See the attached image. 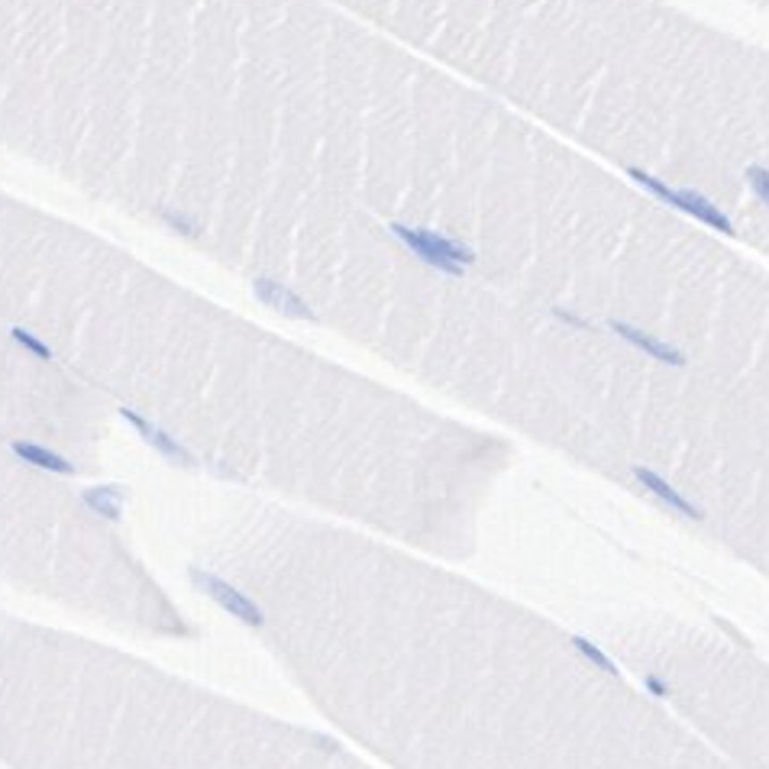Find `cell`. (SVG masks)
<instances>
[{
	"label": "cell",
	"mask_w": 769,
	"mask_h": 769,
	"mask_svg": "<svg viewBox=\"0 0 769 769\" xmlns=\"http://www.w3.org/2000/svg\"><path fill=\"white\" fill-rule=\"evenodd\" d=\"M124 417L132 423V427H136V431L142 433V437H146V443H150V447H156L158 453L166 456V459H172V463H182V466H194V456H191L188 449H184L175 437H168V433L162 431V427H156V423H150V421H142L140 414H136V411H126V407H124Z\"/></svg>",
	"instance_id": "obj_5"
},
{
	"label": "cell",
	"mask_w": 769,
	"mask_h": 769,
	"mask_svg": "<svg viewBox=\"0 0 769 769\" xmlns=\"http://www.w3.org/2000/svg\"><path fill=\"white\" fill-rule=\"evenodd\" d=\"M391 230H395V236L411 249L414 256H421L427 265H433V269H440V272H447V275H463L466 265L475 259L469 246L449 240L443 233L423 230V226H401V224H395Z\"/></svg>",
	"instance_id": "obj_1"
},
{
	"label": "cell",
	"mask_w": 769,
	"mask_h": 769,
	"mask_svg": "<svg viewBox=\"0 0 769 769\" xmlns=\"http://www.w3.org/2000/svg\"><path fill=\"white\" fill-rule=\"evenodd\" d=\"M630 178H637V182L644 184L646 191H654L660 201H666V204H672V207H679V210L692 214L695 220H702V224L714 226V230H721V233H734V226H731L728 217L721 214L718 207L705 198V194H698V191H688V188L676 191V188H670V184H662L660 178H654V175L640 172V168H630Z\"/></svg>",
	"instance_id": "obj_2"
},
{
	"label": "cell",
	"mask_w": 769,
	"mask_h": 769,
	"mask_svg": "<svg viewBox=\"0 0 769 769\" xmlns=\"http://www.w3.org/2000/svg\"><path fill=\"white\" fill-rule=\"evenodd\" d=\"M13 453H17L23 463L36 466V469L58 472V475H72V472H75V466L68 463L65 456L52 453V449L39 447V443H13Z\"/></svg>",
	"instance_id": "obj_8"
},
{
	"label": "cell",
	"mask_w": 769,
	"mask_h": 769,
	"mask_svg": "<svg viewBox=\"0 0 769 769\" xmlns=\"http://www.w3.org/2000/svg\"><path fill=\"white\" fill-rule=\"evenodd\" d=\"M256 298L272 311H282L285 317H298V320H314V311L304 304V301L295 295L291 288H285L282 282H272V278H256Z\"/></svg>",
	"instance_id": "obj_4"
},
{
	"label": "cell",
	"mask_w": 769,
	"mask_h": 769,
	"mask_svg": "<svg viewBox=\"0 0 769 769\" xmlns=\"http://www.w3.org/2000/svg\"><path fill=\"white\" fill-rule=\"evenodd\" d=\"M747 182H750V188L769 204V172H766V168L750 166V168H747Z\"/></svg>",
	"instance_id": "obj_12"
},
{
	"label": "cell",
	"mask_w": 769,
	"mask_h": 769,
	"mask_svg": "<svg viewBox=\"0 0 769 769\" xmlns=\"http://www.w3.org/2000/svg\"><path fill=\"white\" fill-rule=\"evenodd\" d=\"M572 644H576V650H579L582 656H588V660H592V662H598V666H602L604 672H611V676H618V670H614V662L608 660V656H604L595 644H588V640H582V637H576V640H572Z\"/></svg>",
	"instance_id": "obj_11"
},
{
	"label": "cell",
	"mask_w": 769,
	"mask_h": 769,
	"mask_svg": "<svg viewBox=\"0 0 769 769\" xmlns=\"http://www.w3.org/2000/svg\"><path fill=\"white\" fill-rule=\"evenodd\" d=\"M162 220H168V224H172V226H182V233H188V236H194V224H188L184 217L168 214V210H162Z\"/></svg>",
	"instance_id": "obj_13"
},
{
	"label": "cell",
	"mask_w": 769,
	"mask_h": 769,
	"mask_svg": "<svg viewBox=\"0 0 769 769\" xmlns=\"http://www.w3.org/2000/svg\"><path fill=\"white\" fill-rule=\"evenodd\" d=\"M611 330L618 333L620 339H628L630 346L644 349V353H650V356L660 359V363H670V365H682V363H686V359H682V353H679L676 346H670V343H662V339H656V337H650V333L637 330V327H630V323L611 320Z\"/></svg>",
	"instance_id": "obj_6"
},
{
	"label": "cell",
	"mask_w": 769,
	"mask_h": 769,
	"mask_svg": "<svg viewBox=\"0 0 769 769\" xmlns=\"http://www.w3.org/2000/svg\"><path fill=\"white\" fill-rule=\"evenodd\" d=\"M81 498L94 514H104L107 521H120V511H124V491H120V485H94Z\"/></svg>",
	"instance_id": "obj_9"
},
{
	"label": "cell",
	"mask_w": 769,
	"mask_h": 769,
	"mask_svg": "<svg viewBox=\"0 0 769 769\" xmlns=\"http://www.w3.org/2000/svg\"><path fill=\"white\" fill-rule=\"evenodd\" d=\"M634 475H637L640 485H644L646 491H654V495L660 498L662 505H670L672 511H679L682 517H702V511H698V508H695L692 501H688V498L679 495V491L670 485V482L660 479L656 472H650V469H644V466H637V469H634Z\"/></svg>",
	"instance_id": "obj_7"
},
{
	"label": "cell",
	"mask_w": 769,
	"mask_h": 769,
	"mask_svg": "<svg viewBox=\"0 0 769 769\" xmlns=\"http://www.w3.org/2000/svg\"><path fill=\"white\" fill-rule=\"evenodd\" d=\"M191 582L198 588H204V595L214 598L224 611H230V618H240L243 624H249V628H259L262 624V608H259L256 602L249 595H243L240 588L230 585L226 579H220V576H214V572H201V569H191Z\"/></svg>",
	"instance_id": "obj_3"
},
{
	"label": "cell",
	"mask_w": 769,
	"mask_h": 769,
	"mask_svg": "<svg viewBox=\"0 0 769 769\" xmlns=\"http://www.w3.org/2000/svg\"><path fill=\"white\" fill-rule=\"evenodd\" d=\"M13 339H17L20 346L23 349H30V353H33V356H39V359H52V349L46 346V343H42V339H36L33 333L30 330H23V327H13Z\"/></svg>",
	"instance_id": "obj_10"
}]
</instances>
